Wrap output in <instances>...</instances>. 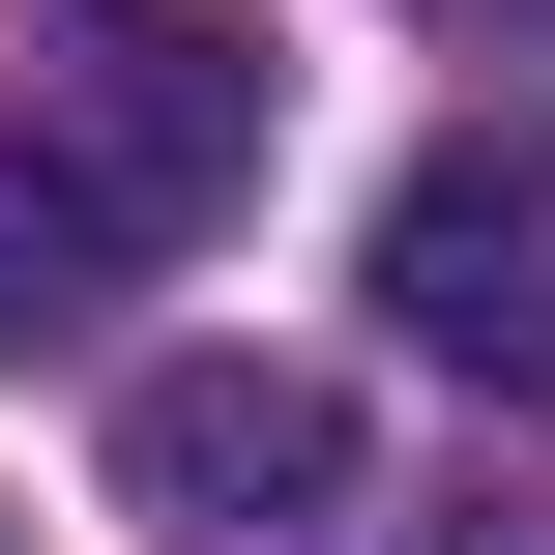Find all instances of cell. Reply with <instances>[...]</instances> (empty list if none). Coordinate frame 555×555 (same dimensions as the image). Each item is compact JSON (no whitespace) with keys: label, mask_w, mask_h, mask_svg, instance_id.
<instances>
[{"label":"cell","mask_w":555,"mask_h":555,"mask_svg":"<svg viewBox=\"0 0 555 555\" xmlns=\"http://www.w3.org/2000/svg\"><path fill=\"white\" fill-rule=\"evenodd\" d=\"M293 59L234 0H29L0 29V351H59L117 263H176L234 176H263Z\"/></svg>","instance_id":"6da1fadb"},{"label":"cell","mask_w":555,"mask_h":555,"mask_svg":"<svg viewBox=\"0 0 555 555\" xmlns=\"http://www.w3.org/2000/svg\"><path fill=\"white\" fill-rule=\"evenodd\" d=\"M380 322H410L439 380L555 410V117H439V146L380 176Z\"/></svg>","instance_id":"7a4b0ae2"},{"label":"cell","mask_w":555,"mask_h":555,"mask_svg":"<svg viewBox=\"0 0 555 555\" xmlns=\"http://www.w3.org/2000/svg\"><path fill=\"white\" fill-rule=\"evenodd\" d=\"M117 498L176 555H293V527H351V410L293 351H146L117 380Z\"/></svg>","instance_id":"3957f363"}]
</instances>
